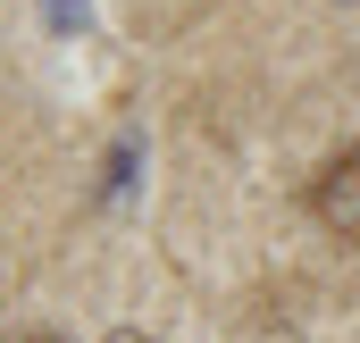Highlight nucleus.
<instances>
[{
	"mask_svg": "<svg viewBox=\"0 0 360 343\" xmlns=\"http://www.w3.org/2000/svg\"><path fill=\"white\" fill-rule=\"evenodd\" d=\"M310 209H319V226H327L335 243H360V143H344V151L319 168Z\"/></svg>",
	"mask_w": 360,
	"mask_h": 343,
	"instance_id": "1",
	"label": "nucleus"
},
{
	"mask_svg": "<svg viewBox=\"0 0 360 343\" xmlns=\"http://www.w3.org/2000/svg\"><path fill=\"white\" fill-rule=\"evenodd\" d=\"M0 343H59V335H51V327H8Z\"/></svg>",
	"mask_w": 360,
	"mask_h": 343,
	"instance_id": "2",
	"label": "nucleus"
},
{
	"mask_svg": "<svg viewBox=\"0 0 360 343\" xmlns=\"http://www.w3.org/2000/svg\"><path fill=\"white\" fill-rule=\"evenodd\" d=\"M109 343H160V335H143V327H117V335H109Z\"/></svg>",
	"mask_w": 360,
	"mask_h": 343,
	"instance_id": "3",
	"label": "nucleus"
}]
</instances>
